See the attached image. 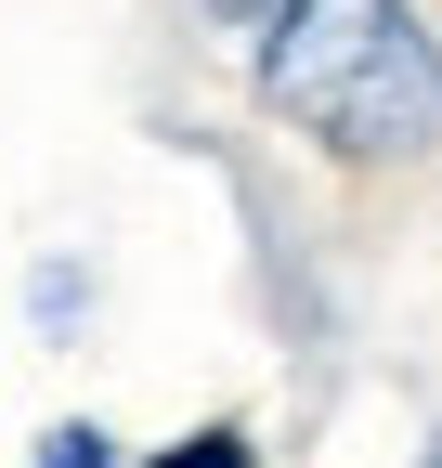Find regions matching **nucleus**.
Listing matches in <instances>:
<instances>
[{
  "instance_id": "obj_1",
  "label": "nucleus",
  "mask_w": 442,
  "mask_h": 468,
  "mask_svg": "<svg viewBox=\"0 0 442 468\" xmlns=\"http://www.w3.org/2000/svg\"><path fill=\"white\" fill-rule=\"evenodd\" d=\"M208 39L300 144L352 169L442 156V39L416 0H208Z\"/></svg>"
},
{
  "instance_id": "obj_2",
  "label": "nucleus",
  "mask_w": 442,
  "mask_h": 468,
  "mask_svg": "<svg viewBox=\"0 0 442 468\" xmlns=\"http://www.w3.org/2000/svg\"><path fill=\"white\" fill-rule=\"evenodd\" d=\"M143 468H247V430L221 417V430H195V442H170V455H143Z\"/></svg>"
},
{
  "instance_id": "obj_3",
  "label": "nucleus",
  "mask_w": 442,
  "mask_h": 468,
  "mask_svg": "<svg viewBox=\"0 0 442 468\" xmlns=\"http://www.w3.org/2000/svg\"><path fill=\"white\" fill-rule=\"evenodd\" d=\"M26 468H104V430H91V417H79V430H52Z\"/></svg>"
}]
</instances>
